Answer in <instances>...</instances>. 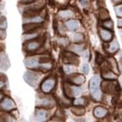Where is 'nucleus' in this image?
<instances>
[{
  "instance_id": "nucleus-21",
  "label": "nucleus",
  "mask_w": 122,
  "mask_h": 122,
  "mask_svg": "<svg viewBox=\"0 0 122 122\" xmlns=\"http://www.w3.org/2000/svg\"><path fill=\"white\" fill-rule=\"evenodd\" d=\"M100 12H101V13H100L101 19L104 20V19H108V18H109V13H108L107 10H102Z\"/></svg>"
},
{
  "instance_id": "nucleus-31",
  "label": "nucleus",
  "mask_w": 122,
  "mask_h": 122,
  "mask_svg": "<svg viewBox=\"0 0 122 122\" xmlns=\"http://www.w3.org/2000/svg\"><path fill=\"white\" fill-rule=\"evenodd\" d=\"M97 56H98V59H97V62H98V64H101L102 62V56H101V55H97Z\"/></svg>"
},
{
  "instance_id": "nucleus-17",
  "label": "nucleus",
  "mask_w": 122,
  "mask_h": 122,
  "mask_svg": "<svg viewBox=\"0 0 122 122\" xmlns=\"http://www.w3.org/2000/svg\"><path fill=\"white\" fill-rule=\"evenodd\" d=\"M68 88L70 89V91L71 92L72 96H79L82 93V88L78 87V86H68Z\"/></svg>"
},
{
  "instance_id": "nucleus-18",
  "label": "nucleus",
  "mask_w": 122,
  "mask_h": 122,
  "mask_svg": "<svg viewBox=\"0 0 122 122\" xmlns=\"http://www.w3.org/2000/svg\"><path fill=\"white\" fill-rule=\"evenodd\" d=\"M102 76L104 79H109V80H112V79H116L117 75L113 72V71H105L102 73Z\"/></svg>"
},
{
  "instance_id": "nucleus-39",
  "label": "nucleus",
  "mask_w": 122,
  "mask_h": 122,
  "mask_svg": "<svg viewBox=\"0 0 122 122\" xmlns=\"http://www.w3.org/2000/svg\"><path fill=\"white\" fill-rule=\"evenodd\" d=\"M1 99H2V94L0 93V100H1Z\"/></svg>"
},
{
  "instance_id": "nucleus-29",
  "label": "nucleus",
  "mask_w": 122,
  "mask_h": 122,
  "mask_svg": "<svg viewBox=\"0 0 122 122\" xmlns=\"http://www.w3.org/2000/svg\"><path fill=\"white\" fill-rule=\"evenodd\" d=\"M82 71H83V72H84L85 74H87V73L89 72V66H88L87 64H85V65L83 66Z\"/></svg>"
},
{
  "instance_id": "nucleus-40",
  "label": "nucleus",
  "mask_w": 122,
  "mask_h": 122,
  "mask_svg": "<svg viewBox=\"0 0 122 122\" xmlns=\"http://www.w3.org/2000/svg\"><path fill=\"white\" fill-rule=\"evenodd\" d=\"M120 71H122V65H121V66H120Z\"/></svg>"
},
{
  "instance_id": "nucleus-11",
  "label": "nucleus",
  "mask_w": 122,
  "mask_h": 122,
  "mask_svg": "<svg viewBox=\"0 0 122 122\" xmlns=\"http://www.w3.org/2000/svg\"><path fill=\"white\" fill-rule=\"evenodd\" d=\"M47 118V112L45 110H38L36 112V119L38 121H45Z\"/></svg>"
},
{
  "instance_id": "nucleus-16",
  "label": "nucleus",
  "mask_w": 122,
  "mask_h": 122,
  "mask_svg": "<svg viewBox=\"0 0 122 122\" xmlns=\"http://www.w3.org/2000/svg\"><path fill=\"white\" fill-rule=\"evenodd\" d=\"M71 52L80 55V54H83V52H84V46L73 44V45L71 46Z\"/></svg>"
},
{
  "instance_id": "nucleus-30",
  "label": "nucleus",
  "mask_w": 122,
  "mask_h": 122,
  "mask_svg": "<svg viewBox=\"0 0 122 122\" xmlns=\"http://www.w3.org/2000/svg\"><path fill=\"white\" fill-rule=\"evenodd\" d=\"M64 71H65V72L67 73V74H70V73H71V71H72V70L70 68V66H64Z\"/></svg>"
},
{
  "instance_id": "nucleus-37",
  "label": "nucleus",
  "mask_w": 122,
  "mask_h": 122,
  "mask_svg": "<svg viewBox=\"0 0 122 122\" xmlns=\"http://www.w3.org/2000/svg\"><path fill=\"white\" fill-rule=\"evenodd\" d=\"M115 3H118V2H120V1H122V0H113Z\"/></svg>"
},
{
  "instance_id": "nucleus-4",
  "label": "nucleus",
  "mask_w": 122,
  "mask_h": 122,
  "mask_svg": "<svg viewBox=\"0 0 122 122\" xmlns=\"http://www.w3.org/2000/svg\"><path fill=\"white\" fill-rule=\"evenodd\" d=\"M0 108L4 111H10V110H13L16 108V105L14 103V102L9 98H5L2 102L0 103Z\"/></svg>"
},
{
  "instance_id": "nucleus-35",
  "label": "nucleus",
  "mask_w": 122,
  "mask_h": 122,
  "mask_svg": "<svg viewBox=\"0 0 122 122\" xmlns=\"http://www.w3.org/2000/svg\"><path fill=\"white\" fill-rule=\"evenodd\" d=\"M23 3H31V2H33L34 0H21Z\"/></svg>"
},
{
  "instance_id": "nucleus-23",
  "label": "nucleus",
  "mask_w": 122,
  "mask_h": 122,
  "mask_svg": "<svg viewBox=\"0 0 122 122\" xmlns=\"http://www.w3.org/2000/svg\"><path fill=\"white\" fill-rule=\"evenodd\" d=\"M5 62H9L8 59H7V57H6V56L4 57V55H0V68L4 69Z\"/></svg>"
},
{
  "instance_id": "nucleus-26",
  "label": "nucleus",
  "mask_w": 122,
  "mask_h": 122,
  "mask_svg": "<svg viewBox=\"0 0 122 122\" xmlns=\"http://www.w3.org/2000/svg\"><path fill=\"white\" fill-rule=\"evenodd\" d=\"M7 27V21L4 18L0 19V29H5Z\"/></svg>"
},
{
  "instance_id": "nucleus-41",
  "label": "nucleus",
  "mask_w": 122,
  "mask_h": 122,
  "mask_svg": "<svg viewBox=\"0 0 122 122\" xmlns=\"http://www.w3.org/2000/svg\"><path fill=\"white\" fill-rule=\"evenodd\" d=\"M121 40H122V31H121Z\"/></svg>"
},
{
  "instance_id": "nucleus-27",
  "label": "nucleus",
  "mask_w": 122,
  "mask_h": 122,
  "mask_svg": "<svg viewBox=\"0 0 122 122\" xmlns=\"http://www.w3.org/2000/svg\"><path fill=\"white\" fill-rule=\"evenodd\" d=\"M38 37V34H28V35H25V40H26V41H28V40H32V39H36Z\"/></svg>"
},
{
  "instance_id": "nucleus-20",
  "label": "nucleus",
  "mask_w": 122,
  "mask_h": 122,
  "mask_svg": "<svg viewBox=\"0 0 122 122\" xmlns=\"http://www.w3.org/2000/svg\"><path fill=\"white\" fill-rule=\"evenodd\" d=\"M59 15L63 18H70L73 15V13L71 11V10H62L59 12Z\"/></svg>"
},
{
  "instance_id": "nucleus-34",
  "label": "nucleus",
  "mask_w": 122,
  "mask_h": 122,
  "mask_svg": "<svg viewBox=\"0 0 122 122\" xmlns=\"http://www.w3.org/2000/svg\"><path fill=\"white\" fill-rule=\"evenodd\" d=\"M4 86H5V83H4L3 81H1V80H0V89H2Z\"/></svg>"
},
{
  "instance_id": "nucleus-22",
  "label": "nucleus",
  "mask_w": 122,
  "mask_h": 122,
  "mask_svg": "<svg viewBox=\"0 0 122 122\" xmlns=\"http://www.w3.org/2000/svg\"><path fill=\"white\" fill-rule=\"evenodd\" d=\"M85 99L84 98H78L76 99L75 101H74V105H79V106H81V105H84L85 104Z\"/></svg>"
},
{
  "instance_id": "nucleus-1",
  "label": "nucleus",
  "mask_w": 122,
  "mask_h": 122,
  "mask_svg": "<svg viewBox=\"0 0 122 122\" xmlns=\"http://www.w3.org/2000/svg\"><path fill=\"white\" fill-rule=\"evenodd\" d=\"M101 85V78L98 75H94L89 83V90L91 93L92 98L96 101H100L102 99V92L100 88Z\"/></svg>"
},
{
  "instance_id": "nucleus-6",
  "label": "nucleus",
  "mask_w": 122,
  "mask_h": 122,
  "mask_svg": "<svg viewBox=\"0 0 122 122\" xmlns=\"http://www.w3.org/2000/svg\"><path fill=\"white\" fill-rule=\"evenodd\" d=\"M25 64L27 68L29 69H37L40 66L39 60L37 59V57H28L25 61Z\"/></svg>"
},
{
  "instance_id": "nucleus-15",
  "label": "nucleus",
  "mask_w": 122,
  "mask_h": 122,
  "mask_svg": "<svg viewBox=\"0 0 122 122\" xmlns=\"http://www.w3.org/2000/svg\"><path fill=\"white\" fill-rule=\"evenodd\" d=\"M43 21V19L41 17H39V16H35V17H31V18H28L25 21V23L28 24V23H32V24H40Z\"/></svg>"
},
{
  "instance_id": "nucleus-25",
  "label": "nucleus",
  "mask_w": 122,
  "mask_h": 122,
  "mask_svg": "<svg viewBox=\"0 0 122 122\" xmlns=\"http://www.w3.org/2000/svg\"><path fill=\"white\" fill-rule=\"evenodd\" d=\"M103 26H104L105 28H108V29L113 28V22H112L111 20H107V21H105V22L103 23Z\"/></svg>"
},
{
  "instance_id": "nucleus-38",
  "label": "nucleus",
  "mask_w": 122,
  "mask_h": 122,
  "mask_svg": "<svg viewBox=\"0 0 122 122\" xmlns=\"http://www.w3.org/2000/svg\"><path fill=\"white\" fill-rule=\"evenodd\" d=\"M119 58H120V60L122 61V52L120 53V55H119Z\"/></svg>"
},
{
  "instance_id": "nucleus-8",
  "label": "nucleus",
  "mask_w": 122,
  "mask_h": 122,
  "mask_svg": "<svg viewBox=\"0 0 122 122\" xmlns=\"http://www.w3.org/2000/svg\"><path fill=\"white\" fill-rule=\"evenodd\" d=\"M37 104L39 106H44V107H52L54 105V102L51 99L44 98V99H40L37 101Z\"/></svg>"
},
{
  "instance_id": "nucleus-42",
  "label": "nucleus",
  "mask_w": 122,
  "mask_h": 122,
  "mask_svg": "<svg viewBox=\"0 0 122 122\" xmlns=\"http://www.w3.org/2000/svg\"><path fill=\"white\" fill-rule=\"evenodd\" d=\"M1 18H2V17H1V15H0V19H1Z\"/></svg>"
},
{
  "instance_id": "nucleus-2",
  "label": "nucleus",
  "mask_w": 122,
  "mask_h": 122,
  "mask_svg": "<svg viewBox=\"0 0 122 122\" xmlns=\"http://www.w3.org/2000/svg\"><path fill=\"white\" fill-rule=\"evenodd\" d=\"M24 78L25 80V82L30 85L31 86H36L38 82H39V79H40V76L38 73L36 72H33V71H26L24 75Z\"/></svg>"
},
{
  "instance_id": "nucleus-36",
  "label": "nucleus",
  "mask_w": 122,
  "mask_h": 122,
  "mask_svg": "<svg viewBox=\"0 0 122 122\" xmlns=\"http://www.w3.org/2000/svg\"><path fill=\"white\" fill-rule=\"evenodd\" d=\"M88 55H89V53H88V51H86V53H85V55H84V56H85L86 57H88Z\"/></svg>"
},
{
  "instance_id": "nucleus-24",
  "label": "nucleus",
  "mask_w": 122,
  "mask_h": 122,
  "mask_svg": "<svg viewBox=\"0 0 122 122\" xmlns=\"http://www.w3.org/2000/svg\"><path fill=\"white\" fill-rule=\"evenodd\" d=\"M115 11L118 17H122V5H118L115 8Z\"/></svg>"
},
{
  "instance_id": "nucleus-3",
  "label": "nucleus",
  "mask_w": 122,
  "mask_h": 122,
  "mask_svg": "<svg viewBox=\"0 0 122 122\" xmlns=\"http://www.w3.org/2000/svg\"><path fill=\"white\" fill-rule=\"evenodd\" d=\"M55 86H56V79L54 77H50L43 81L41 87L44 93H49L55 88Z\"/></svg>"
},
{
  "instance_id": "nucleus-10",
  "label": "nucleus",
  "mask_w": 122,
  "mask_h": 122,
  "mask_svg": "<svg viewBox=\"0 0 122 122\" xmlns=\"http://www.w3.org/2000/svg\"><path fill=\"white\" fill-rule=\"evenodd\" d=\"M41 42H39V41H32L30 42H28L27 44H26V50L28 51V52H33V51H36L37 49H39L40 47H41Z\"/></svg>"
},
{
  "instance_id": "nucleus-28",
  "label": "nucleus",
  "mask_w": 122,
  "mask_h": 122,
  "mask_svg": "<svg viewBox=\"0 0 122 122\" xmlns=\"http://www.w3.org/2000/svg\"><path fill=\"white\" fill-rule=\"evenodd\" d=\"M72 39H73L74 41H80L83 40V36L81 34H74L72 36Z\"/></svg>"
},
{
  "instance_id": "nucleus-9",
  "label": "nucleus",
  "mask_w": 122,
  "mask_h": 122,
  "mask_svg": "<svg viewBox=\"0 0 122 122\" xmlns=\"http://www.w3.org/2000/svg\"><path fill=\"white\" fill-rule=\"evenodd\" d=\"M100 35L104 41H110L113 38V34L107 29H100Z\"/></svg>"
},
{
  "instance_id": "nucleus-12",
  "label": "nucleus",
  "mask_w": 122,
  "mask_h": 122,
  "mask_svg": "<svg viewBox=\"0 0 122 122\" xmlns=\"http://www.w3.org/2000/svg\"><path fill=\"white\" fill-rule=\"evenodd\" d=\"M66 26L70 29V30H75L79 27V23L76 20H70L66 23Z\"/></svg>"
},
{
  "instance_id": "nucleus-5",
  "label": "nucleus",
  "mask_w": 122,
  "mask_h": 122,
  "mask_svg": "<svg viewBox=\"0 0 122 122\" xmlns=\"http://www.w3.org/2000/svg\"><path fill=\"white\" fill-rule=\"evenodd\" d=\"M117 88H118V86H117V83L116 82L109 81V82H104L102 84V89L106 93H113Z\"/></svg>"
},
{
  "instance_id": "nucleus-7",
  "label": "nucleus",
  "mask_w": 122,
  "mask_h": 122,
  "mask_svg": "<svg viewBox=\"0 0 122 122\" xmlns=\"http://www.w3.org/2000/svg\"><path fill=\"white\" fill-rule=\"evenodd\" d=\"M107 113H108V111H107L104 107L98 106L94 109V116H95L96 117H98V118L104 117L107 115Z\"/></svg>"
},
{
  "instance_id": "nucleus-33",
  "label": "nucleus",
  "mask_w": 122,
  "mask_h": 122,
  "mask_svg": "<svg viewBox=\"0 0 122 122\" xmlns=\"http://www.w3.org/2000/svg\"><path fill=\"white\" fill-rule=\"evenodd\" d=\"M117 25L119 27H122V18H120L118 21H117Z\"/></svg>"
},
{
  "instance_id": "nucleus-19",
  "label": "nucleus",
  "mask_w": 122,
  "mask_h": 122,
  "mask_svg": "<svg viewBox=\"0 0 122 122\" xmlns=\"http://www.w3.org/2000/svg\"><path fill=\"white\" fill-rule=\"evenodd\" d=\"M71 111H72L73 114H75V115H77V116H82V115L85 114V109L82 108V107H79V108L74 107V108L71 109Z\"/></svg>"
},
{
  "instance_id": "nucleus-32",
  "label": "nucleus",
  "mask_w": 122,
  "mask_h": 122,
  "mask_svg": "<svg viewBox=\"0 0 122 122\" xmlns=\"http://www.w3.org/2000/svg\"><path fill=\"white\" fill-rule=\"evenodd\" d=\"M5 35H6L5 31H3V29H0V39H4Z\"/></svg>"
},
{
  "instance_id": "nucleus-14",
  "label": "nucleus",
  "mask_w": 122,
  "mask_h": 122,
  "mask_svg": "<svg viewBox=\"0 0 122 122\" xmlns=\"http://www.w3.org/2000/svg\"><path fill=\"white\" fill-rule=\"evenodd\" d=\"M118 49H119V45H118L117 41L115 40V41L110 44V46H109V48H108V52L111 53V54H115Z\"/></svg>"
},
{
  "instance_id": "nucleus-13",
  "label": "nucleus",
  "mask_w": 122,
  "mask_h": 122,
  "mask_svg": "<svg viewBox=\"0 0 122 122\" xmlns=\"http://www.w3.org/2000/svg\"><path fill=\"white\" fill-rule=\"evenodd\" d=\"M71 80L75 85H82L85 82V77L83 76V75H81V74H76V75H74V76L72 77Z\"/></svg>"
}]
</instances>
